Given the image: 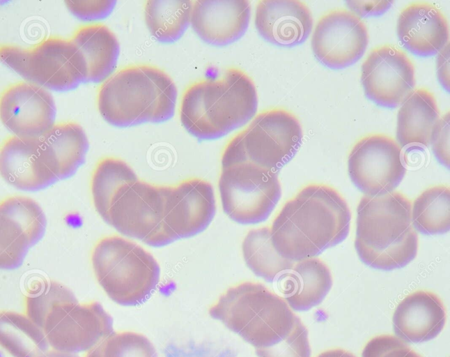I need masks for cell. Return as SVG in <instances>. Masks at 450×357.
Here are the masks:
<instances>
[{
  "label": "cell",
  "instance_id": "30bf717a",
  "mask_svg": "<svg viewBox=\"0 0 450 357\" xmlns=\"http://www.w3.org/2000/svg\"><path fill=\"white\" fill-rule=\"evenodd\" d=\"M218 186L224 213L241 224L265 220L281 195L277 172L249 163L222 167Z\"/></svg>",
  "mask_w": 450,
  "mask_h": 357
},
{
  "label": "cell",
  "instance_id": "cb8c5ba5",
  "mask_svg": "<svg viewBox=\"0 0 450 357\" xmlns=\"http://www.w3.org/2000/svg\"><path fill=\"white\" fill-rule=\"evenodd\" d=\"M40 157L59 178L72 175L83 162L88 140L82 127L73 121L54 123L36 139Z\"/></svg>",
  "mask_w": 450,
  "mask_h": 357
},
{
  "label": "cell",
  "instance_id": "4fadbf2b",
  "mask_svg": "<svg viewBox=\"0 0 450 357\" xmlns=\"http://www.w3.org/2000/svg\"><path fill=\"white\" fill-rule=\"evenodd\" d=\"M368 33L362 17L345 8H334L320 16L311 36V47L324 64L342 68L364 54Z\"/></svg>",
  "mask_w": 450,
  "mask_h": 357
},
{
  "label": "cell",
  "instance_id": "f546056e",
  "mask_svg": "<svg viewBox=\"0 0 450 357\" xmlns=\"http://www.w3.org/2000/svg\"><path fill=\"white\" fill-rule=\"evenodd\" d=\"M193 1L147 0L143 3V15L150 33L164 42L174 40L190 23Z\"/></svg>",
  "mask_w": 450,
  "mask_h": 357
},
{
  "label": "cell",
  "instance_id": "60d3db41",
  "mask_svg": "<svg viewBox=\"0 0 450 357\" xmlns=\"http://www.w3.org/2000/svg\"><path fill=\"white\" fill-rule=\"evenodd\" d=\"M316 357H356L352 353L341 348L324 351Z\"/></svg>",
  "mask_w": 450,
  "mask_h": 357
},
{
  "label": "cell",
  "instance_id": "ba28073f",
  "mask_svg": "<svg viewBox=\"0 0 450 357\" xmlns=\"http://www.w3.org/2000/svg\"><path fill=\"white\" fill-rule=\"evenodd\" d=\"M0 50L3 63L46 89H70L86 79L85 62L70 38L51 36L29 47L2 44Z\"/></svg>",
  "mask_w": 450,
  "mask_h": 357
},
{
  "label": "cell",
  "instance_id": "5b68a950",
  "mask_svg": "<svg viewBox=\"0 0 450 357\" xmlns=\"http://www.w3.org/2000/svg\"><path fill=\"white\" fill-rule=\"evenodd\" d=\"M208 313L255 349L277 344L300 319L282 296L250 281L229 287L210 306Z\"/></svg>",
  "mask_w": 450,
  "mask_h": 357
},
{
  "label": "cell",
  "instance_id": "f1b7e54d",
  "mask_svg": "<svg viewBox=\"0 0 450 357\" xmlns=\"http://www.w3.org/2000/svg\"><path fill=\"white\" fill-rule=\"evenodd\" d=\"M242 251L249 268L268 282L278 279L294 262L282 257L276 250L267 226L249 230L243 239Z\"/></svg>",
  "mask_w": 450,
  "mask_h": 357
},
{
  "label": "cell",
  "instance_id": "603a6c76",
  "mask_svg": "<svg viewBox=\"0 0 450 357\" xmlns=\"http://www.w3.org/2000/svg\"><path fill=\"white\" fill-rule=\"evenodd\" d=\"M277 282L291 309L304 311L321 303L332 287V276L328 266L313 257L294 261Z\"/></svg>",
  "mask_w": 450,
  "mask_h": 357
},
{
  "label": "cell",
  "instance_id": "ab89813d",
  "mask_svg": "<svg viewBox=\"0 0 450 357\" xmlns=\"http://www.w3.org/2000/svg\"><path fill=\"white\" fill-rule=\"evenodd\" d=\"M437 70L438 78L447 89H449V42L438 52L437 58Z\"/></svg>",
  "mask_w": 450,
  "mask_h": 357
},
{
  "label": "cell",
  "instance_id": "b9f144b4",
  "mask_svg": "<svg viewBox=\"0 0 450 357\" xmlns=\"http://www.w3.org/2000/svg\"><path fill=\"white\" fill-rule=\"evenodd\" d=\"M38 357H80L75 353L59 351L56 349H48Z\"/></svg>",
  "mask_w": 450,
  "mask_h": 357
},
{
  "label": "cell",
  "instance_id": "7c38bea8",
  "mask_svg": "<svg viewBox=\"0 0 450 357\" xmlns=\"http://www.w3.org/2000/svg\"><path fill=\"white\" fill-rule=\"evenodd\" d=\"M42 329L52 349L72 353L90 351L114 332L111 315L95 301L55 307Z\"/></svg>",
  "mask_w": 450,
  "mask_h": 357
},
{
  "label": "cell",
  "instance_id": "836d02e7",
  "mask_svg": "<svg viewBox=\"0 0 450 357\" xmlns=\"http://www.w3.org/2000/svg\"><path fill=\"white\" fill-rule=\"evenodd\" d=\"M258 357H311L308 331L300 319L293 331L277 344L256 348Z\"/></svg>",
  "mask_w": 450,
  "mask_h": 357
},
{
  "label": "cell",
  "instance_id": "e0dca14e",
  "mask_svg": "<svg viewBox=\"0 0 450 357\" xmlns=\"http://www.w3.org/2000/svg\"><path fill=\"white\" fill-rule=\"evenodd\" d=\"M167 202L166 223L177 238L190 237L203 231L216 210L212 185L197 177L169 185Z\"/></svg>",
  "mask_w": 450,
  "mask_h": 357
},
{
  "label": "cell",
  "instance_id": "e575fe53",
  "mask_svg": "<svg viewBox=\"0 0 450 357\" xmlns=\"http://www.w3.org/2000/svg\"><path fill=\"white\" fill-rule=\"evenodd\" d=\"M164 354L165 357H240L231 347L205 340L171 342Z\"/></svg>",
  "mask_w": 450,
  "mask_h": 357
},
{
  "label": "cell",
  "instance_id": "ffe728a7",
  "mask_svg": "<svg viewBox=\"0 0 450 357\" xmlns=\"http://www.w3.org/2000/svg\"><path fill=\"white\" fill-rule=\"evenodd\" d=\"M251 15L249 0L193 1L190 23L204 40L226 44L240 37Z\"/></svg>",
  "mask_w": 450,
  "mask_h": 357
},
{
  "label": "cell",
  "instance_id": "6da1fadb",
  "mask_svg": "<svg viewBox=\"0 0 450 357\" xmlns=\"http://www.w3.org/2000/svg\"><path fill=\"white\" fill-rule=\"evenodd\" d=\"M350 220L348 203L336 189L309 183L278 212L270 227L271 240L286 259L313 257L341 243L349 233Z\"/></svg>",
  "mask_w": 450,
  "mask_h": 357
},
{
  "label": "cell",
  "instance_id": "f35d334b",
  "mask_svg": "<svg viewBox=\"0 0 450 357\" xmlns=\"http://www.w3.org/2000/svg\"><path fill=\"white\" fill-rule=\"evenodd\" d=\"M391 1H350L348 7L358 15H379L387 10L391 5Z\"/></svg>",
  "mask_w": 450,
  "mask_h": 357
},
{
  "label": "cell",
  "instance_id": "d4e9b609",
  "mask_svg": "<svg viewBox=\"0 0 450 357\" xmlns=\"http://www.w3.org/2000/svg\"><path fill=\"white\" fill-rule=\"evenodd\" d=\"M70 38L85 62L86 80L100 81L111 74L119 54V43L107 25L101 22L80 25Z\"/></svg>",
  "mask_w": 450,
  "mask_h": 357
},
{
  "label": "cell",
  "instance_id": "74e56055",
  "mask_svg": "<svg viewBox=\"0 0 450 357\" xmlns=\"http://www.w3.org/2000/svg\"><path fill=\"white\" fill-rule=\"evenodd\" d=\"M68 8L75 15L86 20L102 17L107 15L114 8L112 0L65 1Z\"/></svg>",
  "mask_w": 450,
  "mask_h": 357
},
{
  "label": "cell",
  "instance_id": "1f68e13d",
  "mask_svg": "<svg viewBox=\"0 0 450 357\" xmlns=\"http://www.w3.org/2000/svg\"><path fill=\"white\" fill-rule=\"evenodd\" d=\"M77 302L74 294L65 285L52 280L38 282L24 296V314L42 328L47 317L55 307Z\"/></svg>",
  "mask_w": 450,
  "mask_h": 357
},
{
  "label": "cell",
  "instance_id": "9a60e30c",
  "mask_svg": "<svg viewBox=\"0 0 450 357\" xmlns=\"http://www.w3.org/2000/svg\"><path fill=\"white\" fill-rule=\"evenodd\" d=\"M55 114L52 94L36 83H12L1 93V121L18 137L38 139L54 123Z\"/></svg>",
  "mask_w": 450,
  "mask_h": 357
},
{
  "label": "cell",
  "instance_id": "277c9868",
  "mask_svg": "<svg viewBox=\"0 0 450 357\" xmlns=\"http://www.w3.org/2000/svg\"><path fill=\"white\" fill-rule=\"evenodd\" d=\"M177 87L162 69L146 63L123 66L111 73L97 92V107L109 123L125 126L160 122L173 114Z\"/></svg>",
  "mask_w": 450,
  "mask_h": 357
},
{
  "label": "cell",
  "instance_id": "7a4b0ae2",
  "mask_svg": "<svg viewBox=\"0 0 450 357\" xmlns=\"http://www.w3.org/2000/svg\"><path fill=\"white\" fill-rule=\"evenodd\" d=\"M257 105L252 78L241 68L230 66L217 77L189 84L180 97L178 114L189 132L212 139L246 123L255 114Z\"/></svg>",
  "mask_w": 450,
  "mask_h": 357
},
{
  "label": "cell",
  "instance_id": "d6a6232c",
  "mask_svg": "<svg viewBox=\"0 0 450 357\" xmlns=\"http://www.w3.org/2000/svg\"><path fill=\"white\" fill-rule=\"evenodd\" d=\"M84 357H157V354L144 335L133 331H114L87 351Z\"/></svg>",
  "mask_w": 450,
  "mask_h": 357
},
{
  "label": "cell",
  "instance_id": "44dd1931",
  "mask_svg": "<svg viewBox=\"0 0 450 357\" xmlns=\"http://www.w3.org/2000/svg\"><path fill=\"white\" fill-rule=\"evenodd\" d=\"M396 334L403 340L422 342L435 337L443 329L446 311L435 293L417 290L405 297L393 315Z\"/></svg>",
  "mask_w": 450,
  "mask_h": 357
},
{
  "label": "cell",
  "instance_id": "83f0119b",
  "mask_svg": "<svg viewBox=\"0 0 450 357\" xmlns=\"http://www.w3.org/2000/svg\"><path fill=\"white\" fill-rule=\"evenodd\" d=\"M138 179L132 167L121 158L106 156L98 161L91 174V191L95 208L103 220L120 190Z\"/></svg>",
  "mask_w": 450,
  "mask_h": 357
},
{
  "label": "cell",
  "instance_id": "8992f818",
  "mask_svg": "<svg viewBox=\"0 0 450 357\" xmlns=\"http://www.w3.org/2000/svg\"><path fill=\"white\" fill-rule=\"evenodd\" d=\"M91 261L99 284L113 301L121 305L142 303L160 280V269L154 257L118 235L100 238L93 247Z\"/></svg>",
  "mask_w": 450,
  "mask_h": 357
},
{
  "label": "cell",
  "instance_id": "d590c367",
  "mask_svg": "<svg viewBox=\"0 0 450 357\" xmlns=\"http://www.w3.org/2000/svg\"><path fill=\"white\" fill-rule=\"evenodd\" d=\"M362 357H422L399 337L383 334L371 338L364 346Z\"/></svg>",
  "mask_w": 450,
  "mask_h": 357
},
{
  "label": "cell",
  "instance_id": "9c48e42d",
  "mask_svg": "<svg viewBox=\"0 0 450 357\" xmlns=\"http://www.w3.org/2000/svg\"><path fill=\"white\" fill-rule=\"evenodd\" d=\"M169 185L138 179L120 190L106 218L120 233L152 246H163L177 237L169 228Z\"/></svg>",
  "mask_w": 450,
  "mask_h": 357
},
{
  "label": "cell",
  "instance_id": "4316f807",
  "mask_svg": "<svg viewBox=\"0 0 450 357\" xmlns=\"http://www.w3.org/2000/svg\"><path fill=\"white\" fill-rule=\"evenodd\" d=\"M0 342L13 357H38L50 347L41 327L25 314L9 310L0 314Z\"/></svg>",
  "mask_w": 450,
  "mask_h": 357
},
{
  "label": "cell",
  "instance_id": "8d00e7d4",
  "mask_svg": "<svg viewBox=\"0 0 450 357\" xmlns=\"http://www.w3.org/2000/svg\"><path fill=\"white\" fill-rule=\"evenodd\" d=\"M433 151L437 159L449 167V110L435 124L430 136Z\"/></svg>",
  "mask_w": 450,
  "mask_h": 357
},
{
  "label": "cell",
  "instance_id": "ac0fdd59",
  "mask_svg": "<svg viewBox=\"0 0 450 357\" xmlns=\"http://www.w3.org/2000/svg\"><path fill=\"white\" fill-rule=\"evenodd\" d=\"M313 22L310 8L301 0H259L256 6L257 30L277 45L301 43L311 33Z\"/></svg>",
  "mask_w": 450,
  "mask_h": 357
},
{
  "label": "cell",
  "instance_id": "484cf974",
  "mask_svg": "<svg viewBox=\"0 0 450 357\" xmlns=\"http://www.w3.org/2000/svg\"><path fill=\"white\" fill-rule=\"evenodd\" d=\"M439 119L440 110L433 93L424 87L414 89L398 112V144L401 146H428L432 130Z\"/></svg>",
  "mask_w": 450,
  "mask_h": 357
},
{
  "label": "cell",
  "instance_id": "2e32d148",
  "mask_svg": "<svg viewBox=\"0 0 450 357\" xmlns=\"http://www.w3.org/2000/svg\"><path fill=\"white\" fill-rule=\"evenodd\" d=\"M1 214V267L19 266L29 248L42 236L46 226L45 214L32 198L19 195L3 198Z\"/></svg>",
  "mask_w": 450,
  "mask_h": 357
},
{
  "label": "cell",
  "instance_id": "7402d4cb",
  "mask_svg": "<svg viewBox=\"0 0 450 357\" xmlns=\"http://www.w3.org/2000/svg\"><path fill=\"white\" fill-rule=\"evenodd\" d=\"M0 170L5 181L21 190H38L58 180L43 162L36 139L13 135L2 141Z\"/></svg>",
  "mask_w": 450,
  "mask_h": 357
},
{
  "label": "cell",
  "instance_id": "52a82bcc",
  "mask_svg": "<svg viewBox=\"0 0 450 357\" xmlns=\"http://www.w3.org/2000/svg\"><path fill=\"white\" fill-rule=\"evenodd\" d=\"M302 139V126L295 114L284 107L263 109L227 142L222 167L249 163L277 172L294 156Z\"/></svg>",
  "mask_w": 450,
  "mask_h": 357
},
{
  "label": "cell",
  "instance_id": "3957f363",
  "mask_svg": "<svg viewBox=\"0 0 450 357\" xmlns=\"http://www.w3.org/2000/svg\"><path fill=\"white\" fill-rule=\"evenodd\" d=\"M412 202L400 191L364 195L357 205L355 248L366 264L393 270L413 260L419 247Z\"/></svg>",
  "mask_w": 450,
  "mask_h": 357
},
{
  "label": "cell",
  "instance_id": "5bb4252c",
  "mask_svg": "<svg viewBox=\"0 0 450 357\" xmlns=\"http://www.w3.org/2000/svg\"><path fill=\"white\" fill-rule=\"evenodd\" d=\"M361 80L369 98L382 105L396 107L414 90V66L402 49L381 45L373 48L362 63Z\"/></svg>",
  "mask_w": 450,
  "mask_h": 357
},
{
  "label": "cell",
  "instance_id": "d6986e66",
  "mask_svg": "<svg viewBox=\"0 0 450 357\" xmlns=\"http://www.w3.org/2000/svg\"><path fill=\"white\" fill-rule=\"evenodd\" d=\"M397 34L402 44L419 55L439 52L448 42V20L433 3L415 1L401 10L397 22Z\"/></svg>",
  "mask_w": 450,
  "mask_h": 357
},
{
  "label": "cell",
  "instance_id": "4dcf8cb0",
  "mask_svg": "<svg viewBox=\"0 0 450 357\" xmlns=\"http://www.w3.org/2000/svg\"><path fill=\"white\" fill-rule=\"evenodd\" d=\"M412 222L426 234H442L450 229V190L445 184L428 187L412 204Z\"/></svg>",
  "mask_w": 450,
  "mask_h": 357
},
{
  "label": "cell",
  "instance_id": "8fae6325",
  "mask_svg": "<svg viewBox=\"0 0 450 357\" xmlns=\"http://www.w3.org/2000/svg\"><path fill=\"white\" fill-rule=\"evenodd\" d=\"M402 149L391 136L371 133L360 138L348 158L349 176L364 195L393 191L403 180L406 168Z\"/></svg>",
  "mask_w": 450,
  "mask_h": 357
}]
</instances>
